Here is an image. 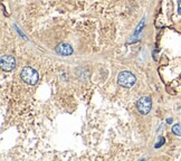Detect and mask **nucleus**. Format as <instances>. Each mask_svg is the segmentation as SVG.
Returning a JSON list of instances; mask_svg holds the SVG:
<instances>
[{
  "label": "nucleus",
  "mask_w": 181,
  "mask_h": 161,
  "mask_svg": "<svg viewBox=\"0 0 181 161\" xmlns=\"http://www.w3.org/2000/svg\"><path fill=\"white\" fill-rule=\"evenodd\" d=\"M178 14L181 16V0H178Z\"/></svg>",
  "instance_id": "obj_10"
},
{
  "label": "nucleus",
  "mask_w": 181,
  "mask_h": 161,
  "mask_svg": "<svg viewBox=\"0 0 181 161\" xmlns=\"http://www.w3.org/2000/svg\"><path fill=\"white\" fill-rule=\"evenodd\" d=\"M20 77H21V79L24 81L25 83L28 84V85H36L38 83L39 75L36 72V69H34L33 67H29V66H26V67L21 69Z\"/></svg>",
  "instance_id": "obj_1"
},
{
  "label": "nucleus",
  "mask_w": 181,
  "mask_h": 161,
  "mask_svg": "<svg viewBox=\"0 0 181 161\" xmlns=\"http://www.w3.org/2000/svg\"><path fill=\"white\" fill-rule=\"evenodd\" d=\"M136 82V77L134 76L133 73L128 72V71H123L118 75V83L120 86L125 88H131Z\"/></svg>",
  "instance_id": "obj_2"
},
{
  "label": "nucleus",
  "mask_w": 181,
  "mask_h": 161,
  "mask_svg": "<svg viewBox=\"0 0 181 161\" xmlns=\"http://www.w3.org/2000/svg\"><path fill=\"white\" fill-rule=\"evenodd\" d=\"M55 52L58 55H61V56H69V55L73 54L74 49H73L71 45L67 44V43H61V44H58L55 47Z\"/></svg>",
  "instance_id": "obj_5"
},
{
  "label": "nucleus",
  "mask_w": 181,
  "mask_h": 161,
  "mask_svg": "<svg viewBox=\"0 0 181 161\" xmlns=\"http://www.w3.org/2000/svg\"><path fill=\"white\" fill-rule=\"evenodd\" d=\"M172 133L173 134H176L178 137H181V125L180 124H174L173 127H172Z\"/></svg>",
  "instance_id": "obj_7"
},
{
  "label": "nucleus",
  "mask_w": 181,
  "mask_h": 161,
  "mask_svg": "<svg viewBox=\"0 0 181 161\" xmlns=\"http://www.w3.org/2000/svg\"><path fill=\"white\" fill-rule=\"evenodd\" d=\"M144 21H145V19L143 18L142 20H141V23L139 24L138 26V28H136V30H135V33H134V39L132 40V43H135V42H138V39H139V34L142 31L143 29V27H144Z\"/></svg>",
  "instance_id": "obj_6"
},
{
  "label": "nucleus",
  "mask_w": 181,
  "mask_h": 161,
  "mask_svg": "<svg viewBox=\"0 0 181 161\" xmlns=\"http://www.w3.org/2000/svg\"><path fill=\"white\" fill-rule=\"evenodd\" d=\"M164 142H166V139H164L163 137H160V138H159V142H158L157 144L154 146V148H155V149H158V148H161V146L164 144Z\"/></svg>",
  "instance_id": "obj_8"
},
{
  "label": "nucleus",
  "mask_w": 181,
  "mask_h": 161,
  "mask_svg": "<svg viewBox=\"0 0 181 161\" xmlns=\"http://www.w3.org/2000/svg\"><path fill=\"white\" fill-rule=\"evenodd\" d=\"M136 107H138V111L142 115L149 114V112L151 111V107H152V100H151V98H149V96H142L136 102Z\"/></svg>",
  "instance_id": "obj_3"
},
{
  "label": "nucleus",
  "mask_w": 181,
  "mask_h": 161,
  "mask_svg": "<svg viewBox=\"0 0 181 161\" xmlns=\"http://www.w3.org/2000/svg\"><path fill=\"white\" fill-rule=\"evenodd\" d=\"M1 68L5 72H12L16 67V59L11 55H4L1 56Z\"/></svg>",
  "instance_id": "obj_4"
},
{
  "label": "nucleus",
  "mask_w": 181,
  "mask_h": 161,
  "mask_svg": "<svg viewBox=\"0 0 181 161\" xmlns=\"http://www.w3.org/2000/svg\"><path fill=\"white\" fill-rule=\"evenodd\" d=\"M167 123H168V124H171V123H172V119H168Z\"/></svg>",
  "instance_id": "obj_11"
},
{
  "label": "nucleus",
  "mask_w": 181,
  "mask_h": 161,
  "mask_svg": "<svg viewBox=\"0 0 181 161\" xmlns=\"http://www.w3.org/2000/svg\"><path fill=\"white\" fill-rule=\"evenodd\" d=\"M14 27H15V29H16V30H17V31H18V34H19V35H20V36H21V37H23V38H25V39H27V37H26V36H25V35H24V34H23V33H21V30H20V29H19V28H18V27H17V26H16V25H15Z\"/></svg>",
  "instance_id": "obj_9"
}]
</instances>
